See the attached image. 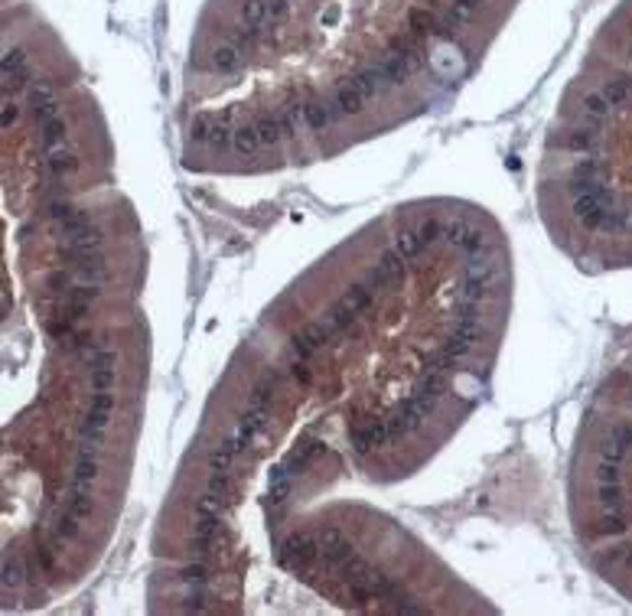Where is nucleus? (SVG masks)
I'll return each instance as SVG.
<instances>
[{"instance_id": "nucleus-1", "label": "nucleus", "mask_w": 632, "mask_h": 616, "mask_svg": "<svg viewBox=\"0 0 632 616\" xmlns=\"http://www.w3.org/2000/svg\"><path fill=\"white\" fill-rule=\"evenodd\" d=\"M590 538L632 587V369L597 427L590 463Z\"/></svg>"}, {"instance_id": "nucleus-2", "label": "nucleus", "mask_w": 632, "mask_h": 616, "mask_svg": "<svg viewBox=\"0 0 632 616\" xmlns=\"http://www.w3.org/2000/svg\"><path fill=\"white\" fill-rule=\"evenodd\" d=\"M300 118H304V124L310 131H329L339 121V114L333 108V102H304L300 105Z\"/></svg>"}, {"instance_id": "nucleus-3", "label": "nucleus", "mask_w": 632, "mask_h": 616, "mask_svg": "<svg viewBox=\"0 0 632 616\" xmlns=\"http://www.w3.org/2000/svg\"><path fill=\"white\" fill-rule=\"evenodd\" d=\"M242 62H245V49H242L238 42H222V46H215V52H212V66L219 69V72H235Z\"/></svg>"}, {"instance_id": "nucleus-4", "label": "nucleus", "mask_w": 632, "mask_h": 616, "mask_svg": "<svg viewBox=\"0 0 632 616\" xmlns=\"http://www.w3.org/2000/svg\"><path fill=\"white\" fill-rule=\"evenodd\" d=\"M407 26H411L414 33H434V30H437V17L424 7H414L411 13H407Z\"/></svg>"}, {"instance_id": "nucleus-5", "label": "nucleus", "mask_w": 632, "mask_h": 616, "mask_svg": "<svg viewBox=\"0 0 632 616\" xmlns=\"http://www.w3.org/2000/svg\"><path fill=\"white\" fill-rule=\"evenodd\" d=\"M287 13H290V4H287V0H268V26L284 23Z\"/></svg>"}]
</instances>
